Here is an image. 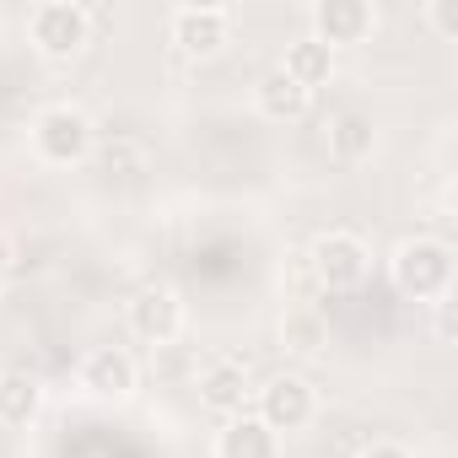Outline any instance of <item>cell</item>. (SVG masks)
I'll use <instances>...</instances> for the list:
<instances>
[{
    "mask_svg": "<svg viewBox=\"0 0 458 458\" xmlns=\"http://www.w3.org/2000/svg\"><path fill=\"white\" fill-rule=\"evenodd\" d=\"M167 33H173L178 55L210 60V55L226 49V38H233V12H226V6H178L173 22H167Z\"/></svg>",
    "mask_w": 458,
    "mask_h": 458,
    "instance_id": "obj_6",
    "label": "cell"
},
{
    "mask_svg": "<svg viewBox=\"0 0 458 458\" xmlns=\"http://www.w3.org/2000/svg\"><path fill=\"white\" fill-rule=\"evenodd\" d=\"M199 404L210 415H221V420L243 415V404H249V372L238 361H210L199 372Z\"/></svg>",
    "mask_w": 458,
    "mask_h": 458,
    "instance_id": "obj_10",
    "label": "cell"
},
{
    "mask_svg": "<svg viewBox=\"0 0 458 458\" xmlns=\"http://www.w3.org/2000/svg\"><path fill=\"white\" fill-rule=\"evenodd\" d=\"M372 28H377V12L367 0H318L308 38H318L324 49H345V44H361Z\"/></svg>",
    "mask_w": 458,
    "mask_h": 458,
    "instance_id": "obj_9",
    "label": "cell"
},
{
    "mask_svg": "<svg viewBox=\"0 0 458 458\" xmlns=\"http://www.w3.org/2000/svg\"><path fill=\"white\" fill-rule=\"evenodd\" d=\"M135 377H140V367H135V356L124 345H92L81 356V367H76V383L92 399H130L135 394Z\"/></svg>",
    "mask_w": 458,
    "mask_h": 458,
    "instance_id": "obj_8",
    "label": "cell"
},
{
    "mask_svg": "<svg viewBox=\"0 0 458 458\" xmlns=\"http://www.w3.org/2000/svg\"><path fill=\"white\" fill-rule=\"evenodd\" d=\"M276 437L281 431H302L313 415H318V399H313V383L308 377H297V372H281V377H270L265 388H259V410H254Z\"/></svg>",
    "mask_w": 458,
    "mask_h": 458,
    "instance_id": "obj_5",
    "label": "cell"
},
{
    "mask_svg": "<svg viewBox=\"0 0 458 458\" xmlns=\"http://www.w3.org/2000/svg\"><path fill=\"white\" fill-rule=\"evenodd\" d=\"M130 329L146 345H173L183 335V297L173 286H140L130 297Z\"/></svg>",
    "mask_w": 458,
    "mask_h": 458,
    "instance_id": "obj_7",
    "label": "cell"
},
{
    "mask_svg": "<svg viewBox=\"0 0 458 458\" xmlns=\"http://www.w3.org/2000/svg\"><path fill=\"white\" fill-rule=\"evenodd\" d=\"M281 71H286L297 87L318 92V87H329V76H335V49H324L318 38H297V44L286 49V60H281Z\"/></svg>",
    "mask_w": 458,
    "mask_h": 458,
    "instance_id": "obj_15",
    "label": "cell"
},
{
    "mask_svg": "<svg viewBox=\"0 0 458 458\" xmlns=\"http://www.w3.org/2000/svg\"><path fill=\"white\" fill-rule=\"evenodd\" d=\"M33 151H38V162H49V167H76L87 151H92V140H98V124H92V114L81 108V103H49V108H38L33 114Z\"/></svg>",
    "mask_w": 458,
    "mask_h": 458,
    "instance_id": "obj_1",
    "label": "cell"
},
{
    "mask_svg": "<svg viewBox=\"0 0 458 458\" xmlns=\"http://www.w3.org/2000/svg\"><path fill=\"white\" fill-rule=\"evenodd\" d=\"M361 458H410V453H404L399 442H372V447H367Z\"/></svg>",
    "mask_w": 458,
    "mask_h": 458,
    "instance_id": "obj_19",
    "label": "cell"
},
{
    "mask_svg": "<svg viewBox=\"0 0 458 458\" xmlns=\"http://www.w3.org/2000/svg\"><path fill=\"white\" fill-rule=\"evenodd\" d=\"M372 146H377V124H372L367 114L345 108V114L329 119V151H335L340 162H367Z\"/></svg>",
    "mask_w": 458,
    "mask_h": 458,
    "instance_id": "obj_16",
    "label": "cell"
},
{
    "mask_svg": "<svg viewBox=\"0 0 458 458\" xmlns=\"http://www.w3.org/2000/svg\"><path fill=\"white\" fill-rule=\"evenodd\" d=\"M28 38L44 60H76L92 38V12L76 0H44L28 17Z\"/></svg>",
    "mask_w": 458,
    "mask_h": 458,
    "instance_id": "obj_4",
    "label": "cell"
},
{
    "mask_svg": "<svg viewBox=\"0 0 458 458\" xmlns=\"http://www.w3.org/2000/svg\"><path fill=\"white\" fill-rule=\"evenodd\" d=\"M44 404V383L22 367L12 372H0V426H28Z\"/></svg>",
    "mask_w": 458,
    "mask_h": 458,
    "instance_id": "obj_13",
    "label": "cell"
},
{
    "mask_svg": "<svg viewBox=\"0 0 458 458\" xmlns=\"http://www.w3.org/2000/svg\"><path fill=\"white\" fill-rule=\"evenodd\" d=\"M302 265H308V276H313L318 292H356L372 276V249L356 233H345V226H329V233L313 238V249L302 254Z\"/></svg>",
    "mask_w": 458,
    "mask_h": 458,
    "instance_id": "obj_2",
    "label": "cell"
},
{
    "mask_svg": "<svg viewBox=\"0 0 458 458\" xmlns=\"http://www.w3.org/2000/svg\"><path fill=\"white\" fill-rule=\"evenodd\" d=\"M254 103H259V114L265 119H276V124H292V119H302L308 108H313V92L308 87H297L281 65L276 71H265L259 76V87H254Z\"/></svg>",
    "mask_w": 458,
    "mask_h": 458,
    "instance_id": "obj_12",
    "label": "cell"
},
{
    "mask_svg": "<svg viewBox=\"0 0 458 458\" xmlns=\"http://www.w3.org/2000/svg\"><path fill=\"white\" fill-rule=\"evenodd\" d=\"M281 345H286L292 356H324V345H329V324H324V313H318L313 302L286 308V318H281Z\"/></svg>",
    "mask_w": 458,
    "mask_h": 458,
    "instance_id": "obj_14",
    "label": "cell"
},
{
    "mask_svg": "<svg viewBox=\"0 0 458 458\" xmlns=\"http://www.w3.org/2000/svg\"><path fill=\"white\" fill-rule=\"evenodd\" d=\"M388 270H394V286H399L404 297L437 302V297H447V286H453V249H447L442 238H404V243L394 249Z\"/></svg>",
    "mask_w": 458,
    "mask_h": 458,
    "instance_id": "obj_3",
    "label": "cell"
},
{
    "mask_svg": "<svg viewBox=\"0 0 458 458\" xmlns=\"http://www.w3.org/2000/svg\"><path fill=\"white\" fill-rule=\"evenodd\" d=\"M216 458H281V437L259 415H233L216 431Z\"/></svg>",
    "mask_w": 458,
    "mask_h": 458,
    "instance_id": "obj_11",
    "label": "cell"
},
{
    "mask_svg": "<svg viewBox=\"0 0 458 458\" xmlns=\"http://www.w3.org/2000/svg\"><path fill=\"white\" fill-rule=\"evenodd\" d=\"M17 259H22V254H17V238H12V233H0V281H12V276H17Z\"/></svg>",
    "mask_w": 458,
    "mask_h": 458,
    "instance_id": "obj_18",
    "label": "cell"
},
{
    "mask_svg": "<svg viewBox=\"0 0 458 458\" xmlns=\"http://www.w3.org/2000/svg\"><path fill=\"white\" fill-rule=\"evenodd\" d=\"M426 22H431L442 38H458V12L447 6V0H431V6H426Z\"/></svg>",
    "mask_w": 458,
    "mask_h": 458,
    "instance_id": "obj_17",
    "label": "cell"
}]
</instances>
